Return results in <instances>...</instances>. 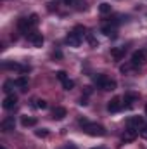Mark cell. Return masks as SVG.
Here are the masks:
<instances>
[{"instance_id": "cell-1", "label": "cell", "mask_w": 147, "mask_h": 149, "mask_svg": "<svg viewBox=\"0 0 147 149\" xmlns=\"http://www.w3.org/2000/svg\"><path fill=\"white\" fill-rule=\"evenodd\" d=\"M78 123H80V127L83 128V132L88 134V135H92V137H102V135H106V128H104L102 125H99V123L88 121V120H85V118H80Z\"/></svg>"}, {"instance_id": "cell-2", "label": "cell", "mask_w": 147, "mask_h": 149, "mask_svg": "<svg viewBox=\"0 0 147 149\" xmlns=\"http://www.w3.org/2000/svg\"><path fill=\"white\" fill-rule=\"evenodd\" d=\"M37 24H38V16L37 14H31L30 17H21V19L17 21V30H19L21 33L28 35V33L35 31Z\"/></svg>"}, {"instance_id": "cell-3", "label": "cell", "mask_w": 147, "mask_h": 149, "mask_svg": "<svg viewBox=\"0 0 147 149\" xmlns=\"http://www.w3.org/2000/svg\"><path fill=\"white\" fill-rule=\"evenodd\" d=\"M94 83H95L97 88H101V90H114V88H116V81L111 80L107 74H102V73L94 76Z\"/></svg>"}, {"instance_id": "cell-4", "label": "cell", "mask_w": 147, "mask_h": 149, "mask_svg": "<svg viewBox=\"0 0 147 149\" xmlns=\"http://www.w3.org/2000/svg\"><path fill=\"white\" fill-rule=\"evenodd\" d=\"M147 56H146V50H135L133 54H132V64H133V68H137V66H142L144 63H146Z\"/></svg>"}, {"instance_id": "cell-5", "label": "cell", "mask_w": 147, "mask_h": 149, "mask_svg": "<svg viewBox=\"0 0 147 149\" xmlns=\"http://www.w3.org/2000/svg\"><path fill=\"white\" fill-rule=\"evenodd\" d=\"M16 104H17V95L16 94H7L5 99H3V102H2V108L7 109V111H10V109L16 108Z\"/></svg>"}, {"instance_id": "cell-6", "label": "cell", "mask_w": 147, "mask_h": 149, "mask_svg": "<svg viewBox=\"0 0 147 149\" xmlns=\"http://www.w3.org/2000/svg\"><path fill=\"white\" fill-rule=\"evenodd\" d=\"M144 125H146V123H144V118H142V116H132V118H128V121H126V127H128V128H133V130H140Z\"/></svg>"}, {"instance_id": "cell-7", "label": "cell", "mask_w": 147, "mask_h": 149, "mask_svg": "<svg viewBox=\"0 0 147 149\" xmlns=\"http://www.w3.org/2000/svg\"><path fill=\"white\" fill-rule=\"evenodd\" d=\"M121 108H123L121 97H112L109 102H107V111L109 113H118V111H121Z\"/></svg>"}, {"instance_id": "cell-8", "label": "cell", "mask_w": 147, "mask_h": 149, "mask_svg": "<svg viewBox=\"0 0 147 149\" xmlns=\"http://www.w3.org/2000/svg\"><path fill=\"white\" fill-rule=\"evenodd\" d=\"M26 37H28V40H30L35 47H42V45H43V35H42V33H38L37 30H35V31H31V33H28Z\"/></svg>"}, {"instance_id": "cell-9", "label": "cell", "mask_w": 147, "mask_h": 149, "mask_svg": "<svg viewBox=\"0 0 147 149\" xmlns=\"http://www.w3.org/2000/svg\"><path fill=\"white\" fill-rule=\"evenodd\" d=\"M66 43L69 45V47H78L80 43H81V37L78 35V33H74V31H71L68 37H66Z\"/></svg>"}, {"instance_id": "cell-10", "label": "cell", "mask_w": 147, "mask_h": 149, "mask_svg": "<svg viewBox=\"0 0 147 149\" xmlns=\"http://www.w3.org/2000/svg\"><path fill=\"white\" fill-rule=\"evenodd\" d=\"M66 114H68L66 108H62V106H57V108H54V111H52V118L59 121V120H64V118H66Z\"/></svg>"}, {"instance_id": "cell-11", "label": "cell", "mask_w": 147, "mask_h": 149, "mask_svg": "<svg viewBox=\"0 0 147 149\" xmlns=\"http://www.w3.org/2000/svg\"><path fill=\"white\" fill-rule=\"evenodd\" d=\"M123 101H125V102H123L125 108H133V104L139 101V95H137V94H126Z\"/></svg>"}, {"instance_id": "cell-12", "label": "cell", "mask_w": 147, "mask_h": 149, "mask_svg": "<svg viewBox=\"0 0 147 149\" xmlns=\"http://www.w3.org/2000/svg\"><path fill=\"white\" fill-rule=\"evenodd\" d=\"M14 127H16V121H14L12 116L5 118V120L2 121V130H3V132H10V130H14Z\"/></svg>"}, {"instance_id": "cell-13", "label": "cell", "mask_w": 147, "mask_h": 149, "mask_svg": "<svg viewBox=\"0 0 147 149\" xmlns=\"http://www.w3.org/2000/svg\"><path fill=\"white\" fill-rule=\"evenodd\" d=\"M111 56L116 59V61H121L125 57V47H112L111 49Z\"/></svg>"}, {"instance_id": "cell-14", "label": "cell", "mask_w": 147, "mask_h": 149, "mask_svg": "<svg viewBox=\"0 0 147 149\" xmlns=\"http://www.w3.org/2000/svg\"><path fill=\"white\" fill-rule=\"evenodd\" d=\"M135 137H137V130L126 128L125 134H123V142H132V141H135Z\"/></svg>"}, {"instance_id": "cell-15", "label": "cell", "mask_w": 147, "mask_h": 149, "mask_svg": "<svg viewBox=\"0 0 147 149\" xmlns=\"http://www.w3.org/2000/svg\"><path fill=\"white\" fill-rule=\"evenodd\" d=\"M21 125H23L24 128L35 127V125H37V118H33V116H21Z\"/></svg>"}, {"instance_id": "cell-16", "label": "cell", "mask_w": 147, "mask_h": 149, "mask_svg": "<svg viewBox=\"0 0 147 149\" xmlns=\"http://www.w3.org/2000/svg\"><path fill=\"white\" fill-rule=\"evenodd\" d=\"M14 81H16V87H19L23 92L26 90V87H28V76H19V78H16Z\"/></svg>"}, {"instance_id": "cell-17", "label": "cell", "mask_w": 147, "mask_h": 149, "mask_svg": "<svg viewBox=\"0 0 147 149\" xmlns=\"http://www.w3.org/2000/svg\"><path fill=\"white\" fill-rule=\"evenodd\" d=\"M101 33H104L106 37H114V35H116V30H114L112 24H104V26L101 28Z\"/></svg>"}, {"instance_id": "cell-18", "label": "cell", "mask_w": 147, "mask_h": 149, "mask_svg": "<svg viewBox=\"0 0 147 149\" xmlns=\"http://www.w3.org/2000/svg\"><path fill=\"white\" fill-rule=\"evenodd\" d=\"M99 12L104 16V14H109L111 12V3H107V2H102L101 5H99Z\"/></svg>"}, {"instance_id": "cell-19", "label": "cell", "mask_w": 147, "mask_h": 149, "mask_svg": "<svg viewBox=\"0 0 147 149\" xmlns=\"http://www.w3.org/2000/svg\"><path fill=\"white\" fill-rule=\"evenodd\" d=\"M16 87V81H12V80H7L5 83H3V92H7V94H12V88Z\"/></svg>"}, {"instance_id": "cell-20", "label": "cell", "mask_w": 147, "mask_h": 149, "mask_svg": "<svg viewBox=\"0 0 147 149\" xmlns=\"http://www.w3.org/2000/svg\"><path fill=\"white\" fill-rule=\"evenodd\" d=\"M73 31H74V33H78L80 37H87V35H88V33H87V28H85V26H76Z\"/></svg>"}, {"instance_id": "cell-21", "label": "cell", "mask_w": 147, "mask_h": 149, "mask_svg": "<svg viewBox=\"0 0 147 149\" xmlns=\"http://www.w3.org/2000/svg\"><path fill=\"white\" fill-rule=\"evenodd\" d=\"M62 87H64V90H71V88H74V81L68 78V80L62 81Z\"/></svg>"}, {"instance_id": "cell-22", "label": "cell", "mask_w": 147, "mask_h": 149, "mask_svg": "<svg viewBox=\"0 0 147 149\" xmlns=\"http://www.w3.org/2000/svg\"><path fill=\"white\" fill-rule=\"evenodd\" d=\"M47 106H49L47 101H43V99H38L37 101V108L38 109H47Z\"/></svg>"}, {"instance_id": "cell-23", "label": "cell", "mask_w": 147, "mask_h": 149, "mask_svg": "<svg viewBox=\"0 0 147 149\" xmlns=\"http://www.w3.org/2000/svg\"><path fill=\"white\" fill-rule=\"evenodd\" d=\"M55 76H57V80H61V81L68 80V73H66V71H57V73H55Z\"/></svg>"}, {"instance_id": "cell-24", "label": "cell", "mask_w": 147, "mask_h": 149, "mask_svg": "<svg viewBox=\"0 0 147 149\" xmlns=\"http://www.w3.org/2000/svg\"><path fill=\"white\" fill-rule=\"evenodd\" d=\"M87 40H88V42H90V45H92V47H97V45H99V42H97V40H95V38L92 37V35H90V33H88V35H87Z\"/></svg>"}, {"instance_id": "cell-25", "label": "cell", "mask_w": 147, "mask_h": 149, "mask_svg": "<svg viewBox=\"0 0 147 149\" xmlns=\"http://www.w3.org/2000/svg\"><path fill=\"white\" fill-rule=\"evenodd\" d=\"M35 134H37V137H47V135H49L47 128H40V130H37Z\"/></svg>"}, {"instance_id": "cell-26", "label": "cell", "mask_w": 147, "mask_h": 149, "mask_svg": "<svg viewBox=\"0 0 147 149\" xmlns=\"http://www.w3.org/2000/svg\"><path fill=\"white\" fill-rule=\"evenodd\" d=\"M132 68H133V64H132V63H130V64H125V66H121V73H128Z\"/></svg>"}, {"instance_id": "cell-27", "label": "cell", "mask_w": 147, "mask_h": 149, "mask_svg": "<svg viewBox=\"0 0 147 149\" xmlns=\"http://www.w3.org/2000/svg\"><path fill=\"white\" fill-rule=\"evenodd\" d=\"M140 135H142V137L147 141V125H144V127L140 128Z\"/></svg>"}, {"instance_id": "cell-28", "label": "cell", "mask_w": 147, "mask_h": 149, "mask_svg": "<svg viewBox=\"0 0 147 149\" xmlns=\"http://www.w3.org/2000/svg\"><path fill=\"white\" fill-rule=\"evenodd\" d=\"M146 114H147V104H146Z\"/></svg>"}, {"instance_id": "cell-29", "label": "cell", "mask_w": 147, "mask_h": 149, "mask_svg": "<svg viewBox=\"0 0 147 149\" xmlns=\"http://www.w3.org/2000/svg\"><path fill=\"white\" fill-rule=\"evenodd\" d=\"M0 149H5V148H3V146H0Z\"/></svg>"}]
</instances>
